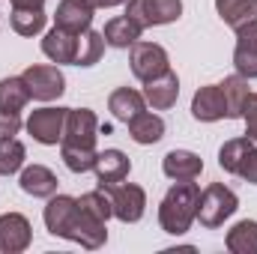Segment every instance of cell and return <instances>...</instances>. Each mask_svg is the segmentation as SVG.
Instances as JSON below:
<instances>
[{"label":"cell","instance_id":"cell-32","mask_svg":"<svg viewBox=\"0 0 257 254\" xmlns=\"http://www.w3.org/2000/svg\"><path fill=\"white\" fill-rule=\"evenodd\" d=\"M18 132H21V117L9 114V111H0V141L3 138H15Z\"/></svg>","mask_w":257,"mask_h":254},{"label":"cell","instance_id":"cell-15","mask_svg":"<svg viewBox=\"0 0 257 254\" xmlns=\"http://www.w3.org/2000/svg\"><path fill=\"white\" fill-rule=\"evenodd\" d=\"M162 171L168 180L174 183H186V180H197L200 171H203V159L192 153V150H171L165 159H162Z\"/></svg>","mask_w":257,"mask_h":254},{"label":"cell","instance_id":"cell-6","mask_svg":"<svg viewBox=\"0 0 257 254\" xmlns=\"http://www.w3.org/2000/svg\"><path fill=\"white\" fill-rule=\"evenodd\" d=\"M21 81L27 84L30 99H39V102H54V99L63 96V90H66L63 72L57 66H45V63L27 66L21 72Z\"/></svg>","mask_w":257,"mask_h":254},{"label":"cell","instance_id":"cell-25","mask_svg":"<svg viewBox=\"0 0 257 254\" xmlns=\"http://www.w3.org/2000/svg\"><path fill=\"white\" fill-rule=\"evenodd\" d=\"M45 9H30V6H12V15H9V24L18 36H39L45 30Z\"/></svg>","mask_w":257,"mask_h":254},{"label":"cell","instance_id":"cell-22","mask_svg":"<svg viewBox=\"0 0 257 254\" xmlns=\"http://www.w3.org/2000/svg\"><path fill=\"white\" fill-rule=\"evenodd\" d=\"M128 135L135 144L141 147H150V144H159L165 138V120L159 114H150V111H141L135 120H128Z\"/></svg>","mask_w":257,"mask_h":254},{"label":"cell","instance_id":"cell-17","mask_svg":"<svg viewBox=\"0 0 257 254\" xmlns=\"http://www.w3.org/2000/svg\"><path fill=\"white\" fill-rule=\"evenodd\" d=\"M93 12L96 9L84 0H60V6L54 12V24L69 30V33H84L93 24Z\"/></svg>","mask_w":257,"mask_h":254},{"label":"cell","instance_id":"cell-35","mask_svg":"<svg viewBox=\"0 0 257 254\" xmlns=\"http://www.w3.org/2000/svg\"><path fill=\"white\" fill-rule=\"evenodd\" d=\"M12 6H30V9H45V0H9Z\"/></svg>","mask_w":257,"mask_h":254},{"label":"cell","instance_id":"cell-30","mask_svg":"<svg viewBox=\"0 0 257 254\" xmlns=\"http://www.w3.org/2000/svg\"><path fill=\"white\" fill-rule=\"evenodd\" d=\"M78 203L90 212V215H96V218H102V221H108L111 215H114V206H111V197H108V191L105 189H96V191H87V194H81L78 197Z\"/></svg>","mask_w":257,"mask_h":254},{"label":"cell","instance_id":"cell-28","mask_svg":"<svg viewBox=\"0 0 257 254\" xmlns=\"http://www.w3.org/2000/svg\"><path fill=\"white\" fill-rule=\"evenodd\" d=\"M102 54H105V36L99 30H84L78 36V60H75V66H81V69L96 66L102 60Z\"/></svg>","mask_w":257,"mask_h":254},{"label":"cell","instance_id":"cell-27","mask_svg":"<svg viewBox=\"0 0 257 254\" xmlns=\"http://www.w3.org/2000/svg\"><path fill=\"white\" fill-rule=\"evenodd\" d=\"M251 147H254V144H251L245 135H242V138H230V141H224V144H221V150H218V168L236 177Z\"/></svg>","mask_w":257,"mask_h":254},{"label":"cell","instance_id":"cell-10","mask_svg":"<svg viewBox=\"0 0 257 254\" xmlns=\"http://www.w3.org/2000/svg\"><path fill=\"white\" fill-rule=\"evenodd\" d=\"M75 209H78V197H72V194H51L48 197V206H45L42 218H45V227H48L51 236L69 239Z\"/></svg>","mask_w":257,"mask_h":254},{"label":"cell","instance_id":"cell-9","mask_svg":"<svg viewBox=\"0 0 257 254\" xmlns=\"http://www.w3.org/2000/svg\"><path fill=\"white\" fill-rule=\"evenodd\" d=\"M30 239H33V227L21 212H3L0 215V251L3 254L27 251Z\"/></svg>","mask_w":257,"mask_h":254},{"label":"cell","instance_id":"cell-31","mask_svg":"<svg viewBox=\"0 0 257 254\" xmlns=\"http://www.w3.org/2000/svg\"><path fill=\"white\" fill-rule=\"evenodd\" d=\"M242 120H245V138L257 147V93L248 96L245 102V111H242Z\"/></svg>","mask_w":257,"mask_h":254},{"label":"cell","instance_id":"cell-8","mask_svg":"<svg viewBox=\"0 0 257 254\" xmlns=\"http://www.w3.org/2000/svg\"><path fill=\"white\" fill-rule=\"evenodd\" d=\"M66 111L69 108H39L27 117V132L33 135V141L54 147L63 141V126H66Z\"/></svg>","mask_w":257,"mask_h":254},{"label":"cell","instance_id":"cell-5","mask_svg":"<svg viewBox=\"0 0 257 254\" xmlns=\"http://www.w3.org/2000/svg\"><path fill=\"white\" fill-rule=\"evenodd\" d=\"M126 15L132 21H138L144 30L147 27L174 24L183 15V0H128Z\"/></svg>","mask_w":257,"mask_h":254},{"label":"cell","instance_id":"cell-13","mask_svg":"<svg viewBox=\"0 0 257 254\" xmlns=\"http://www.w3.org/2000/svg\"><path fill=\"white\" fill-rule=\"evenodd\" d=\"M144 99H147V105H150L153 111H168V108H174L177 99H180V78H177V72L171 69V72H165V75L147 81V84H144Z\"/></svg>","mask_w":257,"mask_h":254},{"label":"cell","instance_id":"cell-29","mask_svg":"<svg viewBox=\"0 0 257 254\" xmlns=\"http://www.w3.org/2000/svg\"><path fill=\"white\" fill-rule=\"evenodd\" d=\"M27 150L18 138H3L0 141V177H12L24 168Z\"/></svg>","mask_w":257,"mask_h":254},{"label":"cell","instance_id":"cell-23","mask_svg":"<svg viewBox=\"0 0 257 254\" xmlns=\"http://www.w3.org/2000/svg\"><path fill=\"white\" fill-rule=\"evenodd\" d=\"M215 12L227 27L239 30L257 21V0H215Z\"/></svg>","mask_w":257,"mask_h":254},{"label":"cell","instance_id":"cell-11","mask_svg":"<svg viewBox=\"0 0 257 254\" xmlns=\"http://www.w3.org/2000/svg\"><path fill=\"white\" fill-rule=\"evenodd\" d=\"M93 171H96L99 189H111V186L123 183V180L128 177V171H132V162H128V156L123 153V150H102V153L96 156V165H93Z\"/></svg>","mask_w":257,"mask_h":254},{"label":"cell","instance_id":"cell-14","mask_svg":"<svg viewBox=\"0 0 257 254\" xmlns=\"http://www.w3.org/2000/svg\"><path fill=\"white\" fill-rule=\"evenodd\" d=\"M78 36L81 33H69L63 27H51L48 33H45V39H42V54L51 60V63H69L75 66L78 60Z\"/></svg>","mask_w":257,"mask_h":254},{"label":"cell","instance_id":"cell-34","mask_svg":"<svg viewBox=\"0 0 257 254\" xmlns=\"http://www.w3.org/2000/svg\"><path fill=\"white\" fill-rule=\"evenodd\" d=\"M84 3H90L93 9H111V6H126L128 0H84Z\"/></svg>","mask_w":257,"mask_h":254},{"label":"cell","instance_id":"cell-3","mask_svg":"<svg viewBox=\"0 0 257 254\" xmlns=\"http://www.w3.org/2000/svg\"><path fill=\"white\" fill-rule=\"evenodd\" d=\"M99 138V120L90 108H69L66 111V126H63V150H84V153H99L96 150Z\"/></svg>","mask_w":257,"mask_h":254},{"label":"cell","instance_id":"cell-1","mask_svg":"<svg viewBox=\"0 0 257 254\" xmlns=\"http://www.w3.org/2000/svg\"><path fill=\"white\" fill-rule=\"evenodd\" d=\"M197 200H200V186L194 180L186 183H174L168 194L159 203V224L165 233L171 236H183L189 233L194 221H197Z\"/></svg>","mask_w":257,"mask_h":254},{"label":"cell","instance_id":"cell-2","mask_svg":"<svg viewBox=\"0 0 257 254\" xmlns=\"http://www.w3.org/2000/svg\"><path fill=\"white\" fill-rule=\"evenodd\" d=\"M239 209V197L236 191L227 189L224 183H212L200 191V200H197V221L209 230L221 227L233 212Z\"/></svg>","mask_w":257,"mask_h":254},{"label":"cell","instance_id":"cell-33","mask_svg":"<svg viewBox=\"0 0 257 254\" xmlns=\"http://www.w3.org/2000/svg\"><path fill=\"white\" fill-rule=\"evenodd\" d=\"M236 177H242L245 183L257 186V147L248 150V156H245V162H242V168H239V174H236Z\"/></svg>","mask_w":257,"mask_h":254},{"label":"cell","instance_id":"cell-7","mask_svg":"<svg viewBox=\"0 0 257 254\" xmlns=\"http://www.w3.org/2000/svg\"><path fill=\"white\" fill-rule=\"evenodd\" d=\"M108 197H111V206H114V218H120L123 224H135L144 218L147 212V191L135 183H117L111 186Z\"/></svg>","mask_w":257,"mask_h":254},{"label":"cell","instance_id":"cell-21","mask_svg":"<svg viewBox=\"0 0 257 254\" xmlns=\"http://www.w3.org/2000/svg\"><path fill=\"white\" fill-rule=\"evenodd\" d=\"M108 108H111V114H114L120 123H128V120H135L141 111H147V99H144V93H138V90H132V87H120V90H114V93L108 96Z\"/></svg>","mask_w":257,"mask_h":254},{"label":"cell","instance_id":"cell-12","mask_svg":"<svg viewBox=\"0 0 257 254\" xmlns=\"http://www.w3.org/2000/svg\"><path fill=\"white\" fill-rule=\"evenodd\" d=\"M233 66L236 75L242 78H257V21L236 30V48H233Z\"/></svg>","mask_w":257,"mask_h":254},{"label":"cell","instance_id":"cell-19","mask_svg":"<svg viewBox=\"0 0 257 254\" xmlns=\"http://www.w3.org/2000/svg\"><path fill=\"white\" fill-rule=\"evenodd\" d=\"M221 90V99H224V108H227V120H242V111H245V102L251 96V87H248V78L242 75H230L218 84Z\"/></svg>","mask_w":257,"mask_h":254},{"label":"cell","instance_id":"cell-4","mask_svg":"<svg viewBox=\"0 0 257 254\" xmlns=\"http://www.w3.org/2000/svg\"><path fill=\"white\" fill-rule=\"evenodd\" d=\"M128 63H132V75L138 81H144V84L165 75V72H171V57L159 42H141L138 39L128 48Z\"/></svg>","mask_w":257,"mask_h":254},{"label":"cell","instance_id":"cell-20","mask_svg":"<svg viewBox=\"0 0 257 254\" xmlns=\"http://www.w3.org/2000/svg\"><path fill=\"white\" fill-rule=\"evenodd\" d=\"M141 33H144V27H141L138 21H132L128 15L111 18V21L105 24V30H102L105 45H111V48H132V45L141 39Z\"/></svg>","mask_w":257,"mask_h":254},{"label":"cell","instance_id":"cell-24","mask_svg":"<svg viewBox=\"0 0 257 254\" xmlns=\"http://www.w3.org/2000/svg\"><path fill=\"white\" fill-rule=\"evenodd\" d=\"M224 245H227V251H233V254H257V221H251V218L236 221L227 230Z\"/></svg>","mask_w":257,"mask_h":254},{"label":"cell","instance_id":"cell-18","mask_svg":"<svg viewBox=\"0 0 257 254\" xmlns=\"http://www.w3.org/2000/svg\"><path fill=\"white\" fill-rule=\"evenodd\" d=\"M18 186L30 197H51V194H57V177L45 165H27V168H21Z\"/></svg>","mask_w":257,"mask_h":254},{"label":"cell","instance_id":"cell-26","mask_svg":"<svg viewBox=\"0 0 257 254\" xmlns=\"http://www.w3.org/2000/svg\"><path fill=\"white\" fill-rule=\"evenodd\" d=\"M30 102V90L21 81V75H9L0 81V111L9 114H21V108Z\"/></svg>","mask_w":257,"mask_h":254},{"label":"cell","instance_id":"cell-16","mask_svg":"<svg viewBox=\"0 0 257 254\" xmlns=\"http://www.w3.org/2000/svg\"><path fill=\"white\" fill-rule=\"evenodd\" d=\"M192 117L197 123H218L227 117V108H224V99H221V90L218 84H206L194 93L192 99Z\"/></svg>","mask_w":257,"mask_h":254}]
</instances>
